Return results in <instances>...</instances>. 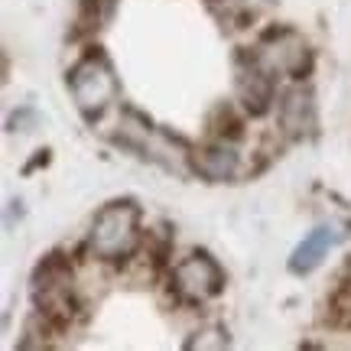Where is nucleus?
<instances>
[{"mask_svg":"<svg viewBox=\"0 0 351 351\" xmlns=\"http://www.w3.org/2000/svg\"><path fill=\"white\" fill-rule=\"evenodd\" d=\"M238 98L244 104V111L261 117L270 111L274 104V72L261 62V56L254 52L247 56V65H241L238 72Z\"/></svg>","mask_w":351,"mask_h":351,"instance_id":"5","label":"nucleus"},{"mask_svg":"<svg viewBox=\"0 0 351 351\" xmlns=\"http://www.w3.org/2000/svg\"><path fill=\"white\" fill-rule=\"evenodd\" d=\"M257 56H261V62L267 65L270 72H287V75H293V78H302V72L313 62L309 46H306L293 29H276V33H270L267 43L257 49Z\"/></svg>","mask_w":351,"mask_h":351,"instance_id":"4","label":"nucleus"},{"mask_svg":"<svg viewBox=\"0 0 351 351\" xmlns=\"http://www.w3.org/2000/svg\"><path fill=\"white\" fill-rule=\"evenodd\" d=\"M140 244V208L134 202H108L88 234V247L101 261H124Z\"/></svg>","mask_w":351,"mask_h":351,"instance_id":"1","label":"nucleus"},{"mask_svg":"<svg viewBox=\"0 0 351 351\" xmlns=\"http://www.w3.org/2000/svg\"><path fill=\"white\" fill-rule=\"evenodd\" d=\"M189 160H192V169H195L202 179H208V182L234 179V176H238V166H241V156L231 140H215L208 147H199V150L189 153Z\"/></svg>","mask_w":351,"mask_h":351,"instance_id":"6","label":"nucleus"},{"mask_svg":"<svg viewBox=\"0 0 351 351\" xmlns=\"http://www.w3.org/2000/svg\"><path fill=\"white\" fill-rule=\"evenodd\" d=\"M208 130H212L215 140H241L244 137V121H241L231 104H218L212 114H208Z\"/></svg>","mask_w":351,"mask_h":351,"instance_id":"9","label":"nucleus"},{"mask_svg":"<svg viewBox=\"0 0 351 351\" xmlns=\"http://www.w3.org/2000/svg\"><path fill=\"white\" fill-rule=\"evenodd\" d=\"M280 124L293 137H306L315 127V101L306 88H293L280 101Z\"/></svg>","mask_w":351,"mask_h":351,"instance_id":"8","label":"nucleus"},{"mask_svg":"<svg viewBox=\"0 0 351 351\" xmlns=\"http://www.w3.org/2000/svg\"><path fill=\"white\" fill-rule=\"evenodd\" d=\"M339 238H341V231L335 225L313 228V231H309V234L296 244V251H293V257H289V270H293L296 276L313 274L315 267L328 257V251L339 244Z\"/></svg>","mask_w":351,"mask_h":351,"instance_id":"7","label":"nucleus"},{"mask_svg":"<svg viewBox=\"0 0 351 351\" xmlns=\"http://www.w3.org/2000/svg\"><path fill=\"white\" fill-rule=\"evenodd\" d=\"M69 88L75 108L82 111L85 121H98L101 114L111 108V101L117 98V78H114L111 62L101 52H88L85 59H78L75 69L69 72Z\"/></svg>","mask_w":351,"mask_h":351,"instance_id":"2","label":"nucleus"},{"mask_svg":"<svg viewBox=\"0 0 351 351\" xmlns=\"http://www.w3.org/2000/svg\"><path fill=\"white\" fill-rule=\"evenodd\" d=\"M328 313L335 326H351V280H341L328 296Z\"/></svg>","mask_w":351,"mask_h":351,"instance_id":"10","label":"nucleus"},{"mask_svg":"<svg viewBox=\"0 0 351 351\" xmlns=\"http://www.w3.org/2000/svg\"><path fill=\"white\" fill-rule=\"evenodd\" d=\"M173 287L189 302H205L225 289V270L218 267L212 254L192 251L186 261L173 267Z\"/></svg>","mask_w":351,"mask_h":351,"instance_id":"3","label":"nucleus"}]
</instances>
